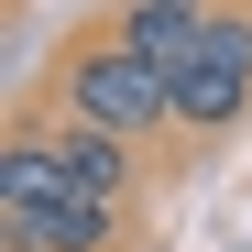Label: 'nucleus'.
<instances>
[{
	"label": "nucleus",
	"instance_id": "obj_3",
	"mask_svg": "<svg viewBox=\"0 0 252 252\" xmlns=\"http://www.w3.org/2000/svg\"><path fill=\"white\" fill-rule=\"evenodd\" d=\"M0 241L11 252H121V197H44L22 208V220H0Z\"/></svg>",
	"mask_w": 252,
	"mask_h": 252
},
{
	"label": "nucleus",
	"instance_id": "obj_2",
	"mask_svg": "<svg viewBox=\"0 0 252 252\" xmlns=\"http://www.w3.org/2000/svg\"><path fill=\"white\" fill-rule=\"evenodd\" d=\"M252 121V11H208L176 66V132H241Z\"/></svg>",
	"mask_w": 252,
	"mask_h": 252
},
{
	"label": "nucleus",
	"instance_id": "obj_1",
	"mask_svg": "<svg viewBox=\"0 0 252 252\" xmlns=\"http://www.w3.org/2000/svg\"><path fill=\"white\" fill-rule=\"evenodd\" d=\"M55 99H66V121H99V132H121V143L176 132V77H164V66H143L121 33H99V44H77V55H66Z\"/></svg>",
	"mask_w": 252,
	"mask_h": 252
},
{
	"label": "nucleus",
	"instance_id": "obj_5",
	"mask_svg": "<svg viewBox=\"0 0 252 252\" xmlns=\"http://www.w3.org/2000/svg\"><path fill=\"white\" fill-rule=\"evenodd\" d=\"M55 164H66V187L77 197H121V187H132V143H121V132H99V121H55Z\"/></svg>",
	"mask_w": 252,
	"mask_h": 252
},
{
	"label": "nucleus",
	"instance_id": "obj_4",
	"mask_svg": "<svg viewBox=\"0 0 252 252\" xmlns=\"http://www.w3.org/2000/svg\"><path fill=\"white\" fill-rule=\"evenodd\" d=\"M110 33H121L143 66L176 77V66H187V44L208 33V0H121V22H110Z\"/></svg>",
	"mask_w": 252,
	"mask_h": 252
}]
</instances>
